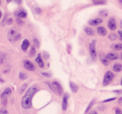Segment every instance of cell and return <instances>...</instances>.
Instances as JSON below:
<instances>
[{
    "mask_svg": "<svg viewBox=\"0 0 122 114\" xmlns=\"http://www.w3.org/2000/svg\"><path fill=\"white\" fill-rule=\"evenodd\" d=\"M20 38H21V34L19 33H17V34H16V35L14 36V39H13V41H14V42H15V41L19 40V39H20Z\"/></svg>",
    "mask_w": 122,
    "mask_h": 114,
    "instance_id": "4316f807",
    "label": "cell"
},
{
    "mask_svg": "<svg viewBox=\"0 0 122 114\" xmlns=\"http://www.w3.org/2000/svg\"><path fill=\"white\" fill-rule=\"evenodd\" d=\"M0 114H9V112H8V110L5 107H3L0 110Z\"/></svg>",
    "mask_w": 122,
    "mask_h": 114,
    "instance_id": "f1b7e54d",
    "label": "cell"
},
{
    "mask_svg": "<svg viewBox=\"0 0 122 114\" xmlns=\"http://www.w3.org/2000/svg\"><path fill=\"white\" fill-rule=\"evenodd\" d=\"M5 58H6V55L4 53V52H0V65H2L4 63V62L5 61Z\"/></svg>",
    "mask_w": 122,
    "mask_h": 114,
    "instance_id": "44dd1931",
    "label": "cell"
},
{
    "mask_svg": "<svg viewBox=\"0 0 122 114\" xmlns=\"http://www.w3.org/2000/svg\"><path fill=\"white\" fill-rule=\"evenodd\" d=\"M107 25H108V28L110 30H112V31L115 30V29H116V22H115V19H114V18H110V19H109Z\"/></svg>",
    "mask_w": 122,
    "mask_h": 114,
    "instance_id": "52a82bcc",
    "label": "cell"
},
{
    "mask_svg": "<svg viewBox=\"0 0 122 114\" xmlns=\"http://www.w3.org/2000/svg\"><path fill=\"white\" fill-rule=\"evenodd\" d=\"M93 1H94V3H95V2H97V1H99V0H93Z\"/></svg>",
    "mask_w": 122,
    "mask_h": 114,
    "instance_id": "681fc988",
    "label": "cell"
},
{
    "mask_svg": "<svg viewBox=\"0 0 122 114\" xmlns=\"http://www.w3.org/2000/svg\"><path fill=\"white\" fill-rule=\"evenodd\" d=\"M41 74L45 77H51L50 73H48V72H41Z\"/></svg>",
    "mask_w": 122,
    "mask_h": 114,
    "instance_id": "4dcf8cb0",
    "label": "cell"
},
{
    "mask_svg": "<svg viewBox=\"0 0 122 114\" xmlns=\"http://www.w3.org/2000/svg\"><path fill=\"white\" fill-rule=\"evenodd\" d=\"M68 100H69V94L65 93L64 94L63 101H62V110L66 111L67 107H68Z\"/></svg>",
    "mask_w": 122,
    "mask_h": 114,
    "instance_id": "ba28073f",
    "label": "cell"
},
{
    "mask_svg": "<svg viewBox=\"0 0 122 114\" xmlns=\"http://www.w3.org/2000/svg\"><path fill=\"white\" fill-rule=\"evenodd\" d=\"M90 57H91L92 60L95 61L96 60L97 53H96V48H95V41H92L90 44Z\"/></svg>",
    "mask_w": 122,
    "mask_h": 114,
    "instance_id": "277c9868",
    "label": "cell"
},
{
    "mask_svg": "<svg viewBox=\"0 0 122 114\" xmlns=\"http://www.w3.org/2000/svg\"><path fill=\"white\" fill-rule=\"evenodd\" d=\"M119 1H120V3H121V4H122V0H119Z\"/></svg>",
    "mask_w": 122,
    "mask_h": 114,
    "instance_id": "f907efd6",
    "label": "cell"
},
{
    "mask_svg": "<svg viewBox=\"0 0 122 114\" xmlns=\"http://www.w3.org/2000/svg\"><path fill=\"white\" fill-rule=\"evenodd\" d=\"M11 1H12V0H7V3H10Z\"/></svg>",
    "mask_w": 122,
    "mask_h": 114,
    "instance_id": "7dc6e473",
    "label": "cell"
},
{
    "mask_svg": "<svg viewBox=\"0 0 122 114\" xmlns=\"http://www.w3.org/2000/svg\"><path fill=\"white\" fill-rule=\"evenodd\" d=\"M1 18H2V12L0 10V19H1Z\"/></svg>",
    "mask_w": 122,
    "mask_h": 114,
    "instance_id": "f6af8a7d",
    "label": "cell"
},
{
    "mask_svg": "<svg viewBox=\"0 0 122 114\" xmlns=\"http://www.w3.org/2000/svg\"><path fill=\"white\" fill-rule=\"evenodd\" d=\"M19 78L21 79V80H26V79L28 78V76L26 75L24 72H19Z\"/></svg>",
    "mask_w": 122,
    "mask_h": 114,
    "instance_id": "7402d4cb",
    "label": "cell"
},
{
    "mask_svg": "<svg viewBox=\"0 0 122 114\" xmlns=\"http://www.w3.org/2000/svg\"><path fill=\"white\" fill-rule=\"evenodd\" d=\"M118 35H119V38H120V39L122 41V30L118 31Z\"/></svg>",
    "mask_w": 122,
    "mask_h": 114,
    "instance_id": "836d02e7",
    "label": "cell"
},
{
    "mask_svg": "<svg viewBox=\"0 0 122 114\" xmlns=\"http://www.w3.org/2000/svg\"><path fill=\"white\" fill-rule=\"evenodd\" d=\"M34 45H35L36 48H39V46H40L39 40H38L37 38H34Z\"/></svg>",
    "mask_w": 122,
    "mask_h": 114,
    "instance_id": "f546056e",
    "label": "cell"
},
{
    "mask_svg": "<svg viewBox=\"0 0 122 114\" xmlns=\"http://www.w3.org/2000/svg\"><path fill=\"white\" fill-rule=\"evenodd\" d=\"M38 92V87L36 86H32L29 87V90L26 92L25 95L23 97L22 102H21V105H22L23 108L24 109H30L32 107V98L35 93Z\"/></svg>",
    "mask_w": 122,
    "mask_h": 114,
    "instance_id": "6da1fadb",
    "label": "cell"
},
{
    "mask_svg": "<svg viewBox=\"0 0 122 114\" xmlns=\"http://www.w3.org/2000/svg\"><path fill=\"white\" fill-rule=\"evenodd\" d=\"M100 15H103V16H107V11L103 10L101 12H100Z\"/></svg>",
    "mask_w": 122,
    "mask_h": 114,
    "instance_id": "d6a6232c",
    "label": "cell"
},
{
    "mask_svg": "<svg viewBox=\"0 0 122 114\" xmlns=\"http://www.w3.org/2000/svg\"><path fill=\"white\" fill-rule=\"evenodd\" d=\"M120 28H122V20H120Z\"/></svg>",
    "mask_w": 122,
    "mask_h": 114,
    "instance_id": "bcb514c9",
    "label": "cell"
},
{
    "mask_svg": "<svg viewBox=\"0 0 122 114\" xmlns=\"http://www.w3.org/2000/svg\"><path fill=\"white\" fill-rule=\"evenodd\" d=\"M36 53V50H35V48L33 47L32 48H31L30 50V52H29V56H31V57H33V56H34Z\"/></svg>",
    "mask_w": 122,
    "mask_h": 114,
    "instance_id": "83f0119b",
    "label": "cell"
},
{
    "mask_svg": "<svg viewBox=\"0 0 122 114\" xmlns=\"http://www.w3.org/2000/svg\"><path fill=\"white\" fill-rule=\"evenodd\" d=\"M35 62H36V63L39 65V67H41V68H43V67H44V62H43L40 54H39V55L37 56V57L35 58Z\"/></svg>",
    "mask_w": 122,
    "mask_h": 114,
    "instance_id": "7c38bea8",
    "label": "cell"
},
{
    "mask_svg": "<svg viewBox=\"0 0 122 114\" xmlns=\"http://www.w3.org/2000/svg\"><path fill=\"white\" fill-rule=\"evenodd\" d=\"M29 45H30L29 41L28 40V39H24L22 43V45H21V48H22V50L24 51V52H26V51L28 50V48H29Z\"/></svg>",
    "mask_w": 122,
    "mask_h": 114,
    "instance_id": "8fae6325",
    "label": "cell"
},
{
    "mask_svg": "<svg viewBox=\"0 0 122 114\" xmlns=\"http://www.w3.org/2000/svg\"><path fill=\"white\" fill-rule=\"evenodd\" d=\"M115 114H122L121 110L120 108H118V107H116L115 108Z\"/></svg>",
    "mask_w": 122,
    "mask_h": 114,
    "instance_id": "1f68e13d",
    "label": "cell"
},
{
    "mask_svg": "<svg viewBox=\"0 0 122 114\" xmlns=\"http://www.w3.org/2000/svg\"><path fill=\"white\" fill-rule=\"evenodd\" d=\"M13 23V19H9V20H8V24H12Z\"/></svg>",
    "mask_w": 122,
    "mask_h": 114,
    "instance_id": "f35d334b",
    "label": "cell"
},
{
    "mask_svg": "<svg viewBox=\"0 0 122 114\" xmlns=\"http://www.w3.org/2000/svg\"><path fill=\"white\" fill-rule=\"evenodd\" d=\"M14 14L18 19H25L27 17V13L24 9H19V10L15 11Z\"/></svg>",
    "mask_w": 122,
    "mask_h": 114,
    "instance_id": "8992f818",
    "label": "cell"
},
{
    "mask_svg": "<svg viewBox=\"0 0 122 114\" xmlns=\"http://www.w3.org/2000/svg\"><path fill=\"white\" fill-rule=\"evenodd\" d=\"M97 33L101 36H105L107 33V31L104 27H98L97 28Z\"/></svg>",
    "mask_w": 122,
    "mask_h": 114,
    "instance_id": "9a60e30c",
    "label": "cell"
},
{
    "mask_svg": "<svg viewBox=\"0 0 122 114\" xmlns=\"http://www.w3.org/2000/svg\"><path fill=\"white\" fill-rule=\"evenodd\" d=\"M15 2L17 3L18 4H21V2H22V0H15Z\"/></svg>",
    "mask_w": 122,
    "mask_h": 114,
    "instance_id": "b9f144b4",
    "label": "cell"
},
{
    "mask_svg": "<svg viewBox=\"0 0 122 114\" xmlns=\"http://www.w3.org/2000/svg\"><path fill=\"white\" fill-rule=\"evenodd\" d=\"M114 73L111 72V71H108V72H105V77H104L103 79V86H107L112 82V80L114 79Z\"/></svg>",
    "mask_w": 122,
    "mask_h": 114,
    "instance_id": "3957f363",
    "label": "cell"
},
{
    "mask_svg": "<svg viewBox=\"0 0 122 114\" xmlns=\"http://www.w3.org/2000/svg\"><path fill=\"white\" fill-rule=\"evenodd\" d=\"M102 22H103V19H100V18H97V19H94L89 21V24L91 26H96L98 24H102Z\"/></svg>",
    "mask_w": 122,
    "mask_h": 114,
    "instance_id": "30bf717a",
    "label": "cell"
},
{
    "mask_svg": "<svg viewBox=\"0 0 122 114\" xmlns=\"http://www.w3.org/2000/svg\"><path fill=\"white\" fill-rule=\"evenodd\" d=\"M85 32L86 33V34H87V35H89V36H94V35H95V31H94L92 28H89V27H85Z\"/></svg>",
    "mask_w": 122,
    "mask_h": 114,
    "instance_id": "d6986e66",
    "label": "cell"
},
{
    "mask_svg": "<svg viewBox=\"0 0 122 114\" xmlns=\"http://www.w3.org/2000/svg\"><path fill=\"white\" fill-rule=\"evenodd\" d=\"M70 89L73 92H77L79 90V87L77 84H75V82H70Z\"/></svg>",
    "mask_w": 122,
    "mask_h": 114,
    "instance_id": "e0dca14e",
    "label": "cell"
},
{
    "mask_svg": "<svg viewBox=\"0 0 122 114\" xmlns=\"http://www.w3.org/2000/svg\"><path fill=\"white\" fill-rule=\"evenodd\" d=\"M17 23H18L19 24H23V22H22V21H21L19 19H17Z\"/></svg>",
    "mask_w": 122,
    "mask_h": 114,
    "instance_id": "ab89813d",
    "label": "cell"
},
{
    "mask_svg": "<svg viewBox=\"0 0 122 114\" xmlns=\"http://www.w3.org/2000/svg\"><path fill=\"white\" fill-rule=\"evenodd\" d=\"M88 114H98V113H97V112H95V111H92V112H89Z\"/></svg>",
    "mask_w": 122,
    "mask_h": 114,
    "instance_id": "60d3db41",
    "label": "cell"
},
{
    "mask_svg": "<svg viewBox=\"0 0 122 114\" xmlns=\"http://www.w3.org/2000/svg\"><path fill=\"white\" fill-rule=\"evenodd\" d=\"M106 4V1L105 0H99L97 2H95V5H101V4Z\"/></svg>",
    "mask_w": 122,
    "mask_h": 114,
    "instance_id": "d4e9b609",
    "label": "cell"
},
{
    "mask_svg": "<svg viewBox=\"0 0 122 114\" xmlns=\"http://www.w3.org/2000/svg\"><path fill=\"white\" fill-rule=\"evenodd\" d=\"M28 87V84L27 83H24V85L22 86V87L19 88V94H22L23 92L25 91V89H26V87Z\"/></svg>",
    "mask_w": 122,
    "mask_h": 114,
    "instance_id": "603a6c76",
    "label": "cell"
},
{
    "mask_svg": "<svg viewBox=\"0 0 122 114\" xmlns=\"http://www.w3.org/2000/svg\"><path fill=\"white\" fill-rule=\"evenodd\" d=\"M12 93V91H11V89L9 88V87H8V88H6L5 90L4 91V92H2V95H1V98H7L8 96H9L10 94Z\"/></svg>",
    "mask_w": 122,
    "mask_h": 114,
    "instance_id": "4fadbf2b",
    "label": "cell"
},
{
    "mask_svg": "<svg viewBox=\"0 0 122 114\" xmlns=\"http://www.w3.org/2000/svg\"><path fill=\"white\" fill-rule=\"evenodd\" d=\"M0 81H1V82H4V80H3V79L0 78Z\"/></svg>",
    "mask_w": 122,
    "mask_h": 114,
    "instance_id": "c3c4849f",
    "label": "cell"
},
{
    "mask_svg": "<svg viewBox=\"0 0 122 114\" xmlns=\"http://www.w3.org/2000/svg\"><path fill=\"white\" fill-rule=\"evenodd\" d=\"M100 60H101L102 63H103L104 65H105V66L109 65V63H110V61L106 58V57H105V56H104V57H100Z\"/></svg>",
    "mask_w": 122,
    "mask_h": 114,
    "instance_id": "ffe728a7",
    "label": "cell"
},
{
    "mask_svg": "<svg viewBox=\"0 0 122 114\" xmlns=\"http://www.w3.org/2000/svg\"><path fill=\"white\" fill-rule=\"evenodd\" d=\"M94 103H95V100H93V101H91V102H90V103L89 104V106L87 107L86 110H85V113H86V112H88L89 111H90V109H91V107H92V106L94 105Z\"/></svg>",
    "mask_w": 122,
    "mask_h": 114,
    "instance_id": "cb8c5ba5",
    "label": "cell"
},
{
    "mask_svg": "<svg viewBox=\"0 0 122 114\" xmlns=\"http://www.w3.org/2000/svg\"><path fill=\"white\" fill-rule=\"evenodd\" d=\"M121 85H122V78H121Z\"/></svg>",
    "mask_w": 122,
    "mask_h": 114,
    "instance_id": "f5cc1de1",
    "label": "cell"
},
{
    "mask_svg": "<svg viewBox=\"0 0 122 114\" xmlns=\"http://www.w3.org/2000/svg\"><path fill=\"white\" fill-rule=\"evenodd\" d=\"M51 89L59 96H61L63 94V87H62V86H61V84L59 82H56V81L52 82V83H51Z\"/></svg>",
    "mask_w": 122,
    "mask_h": 114,
    "instance_id": "7a4b0ae2",
    "label": "cell"
},
{
    "mask_svg": "<svg viewBox=\"0 0 122 114\" xmlns=\"http://www.w3.org/2000/svg\"><path fill=\"white\" fill-rule=\"evenodd\" d=\"M116 38H117V36H116V34H115V33H110V35H109V38H110V40H112V41L115 40V39H116Z\"/></svg>",
    "mask_w": 122,
    "mask_h": 114,
    "instance_id": "484cf974",
    "label": "cell"
},
{
    "mask_svg": "<svg viewBox=\"0 0 122 114\" xmlns=\"http://www.w3.org/2000/svg\"><path fill=\"white\" fill-rule=\"evenodd\" d=\"M114 92H117V93H121V91H114Z\"/></svg>",
    "mask_w": 122,
    "mask_h": 114,
    "instance_id": "7bdbcfd3",
    "label": "cell"
},
{
    "mask_svg": "<svg viewBox=\"0 0 122 114\" xmlns=\"http://www.w3.org/2000/svg\"><path fill=\"white\" fill-rule=\"evenodd\" d=\"M113 71L115 72H120L122 71V65L120 63H115L113 66Z\"/></svg>",
    "mask_w": 122,
    "mask_h": 114,
    "instance_id": "2e32d148",
    "label": "cell"
},
{
    "mask_svg": "<svg viewBox=\"0 0 122 114\" xmlns=\"http://www.w3.org/2000/svg\"><path fill=\"white\" fill-rule=\"evenodd\" d=\"M119 102H121L122 103V97H120V98H119Z\"/></svg>",
    "mask_w": 122,
    "mask_h": 114,
    "instance_id": "ee69618b",
    "label": "cell"
},
{
    "mask_svg": "<svg viewBox=\"0 0 122 114\" xmlns=\"http://www.w3.org/2000/svg\"><path fill=\"white\" fill-rule=\"evenodd\" d=\"M7 104V98H3V105Z\"/></svg>",
    "mask_w": 122,
    "mask_h": 114,
    "instance_id": "74e56055",
    "label": "cell"
},
{
    "mask_svg": "<svg viewBox=\"0 0 122 114\" xmlns=\"http://www.w3.org/2000/svg\"><path fill=\"white\" fill-rule=\"evenodd\" d=\"M0 4H1V0H0Z\"/></svg>",
    "mask_w": 122,
    "mask_h": 114,
    "instance_id": "db71d44e",
    "label": "cell"
},
{
    "mask_svg": "<svg viewBox=\"0 0 122 114\" xmlns=\"http://www.w3.org/2000/svg\"><path fill=\"white\" fill-rule=\"evenodd\" d=\"M44 57H45L46 59H49V53H48V52H44Z\"/></svg>",
    "mask_w": 122,
    "mask_h": 114,
    "instance_id": "8d00e7d4",
    "label": "cell"
},
{
    "mask_svg": "<svg viewBox=\"0 0 122 114\" xmlns=\"http://www.w3.org/2000/svg\"><path fill=\"white\" fill-rule=\"evenodd\" d=\"M17 34V31L15 30V29H10L9 32V34H8V37H9V39L10 41H13V39H14V36Z\"/></svg>",
    "mask_w": 122,
    "mask_h": 114,
    "instance_id": "5bb4252c",
    "label": "cell"
},
{
    "mask_svg": "<svg viewBox=\"0 0 122 114\" xmlns=\"http://www.w3.org/2000/svg\"><path fill=\"white\" fill-rule=\"evenodd\" d=\"M111 48L115 51H122V43H115L111 45Z\"/></svg>",
    "mask_w": 122,
    "mask_h": 114,
    "instance_id": "ac0fdd59",
    "label": "cell"
},
{
    "mask_svg": "<svg viewBox=\"0 0 122 114\" xmlns=\"http://www.w3.org/2000/svg\"><path fill=\"white\" fill-rule=\"evenodd\" d=\"M115 100V97H112V98H110V99H106V100L104 101V102H110V101H114Z\"/></svg>",
    "mask_w": 122,
    "mask_h": 114,
    "instance_id": "d590c367",
    "label": "cell"
},
{
    "mask_svg": "<svg viewBox=\"0 0 122 114\" xmlns=\"http://www.w3.org/2000/svg\"><path fill=\"white\" fill-rule=\"evenodd\" d=\"M120 57H121V59H122V53L120 54Z\"/></svg>",
    "mask_w": 122,
    "mask_h": 114,
    "instance_id": "816d5d0a",
    "label": "cell"
},
{
    "mask_svg": "<svg viewBox=\"0 0 122 114\" xmlns=\"http://www.w3.org/2000/svg\"><path fill=\"white\" fill-rule=\"evenodd\" d=\"M24 67L29 71H34L35 70V66H34V64L29 60L24 61Z\"/></svg>",
    "mask_w": 122,
    "mask_h": 114,
    "instance_id": "5b68a950",
    "label": "cell"
},
{
    "mask_svg": "<svg viewBox=\"0 0 122 114\" xmlns=\"http://www.w3.org/2000/svg\"><path fill=\"white\" fill-rule=\"evenodd\" d=\"M35 13L37 14H41V9H39V8H36V9H35Z\"/></svg>",
    "mask_w": 122,
    "mask_h": 114,
    "instance_id": "e575fe53",
    "label": "cell"
},
{
    "mask_svg": "<svg viewBox=\"0 0 122 114\" xmlns=\"http://www.w3.org/2000/svg\"><path fill=\"white\" fill-rule=\"evenodd\" d=\"M105 57L109 61H114L119 58V55L115 52H109L105 55Z\"/></svg>",
    "mask_w": 122,
    "mask_h": 114,
    "instance_id": "9c48e42d",
    "label": "cell"
}]
</instances>
